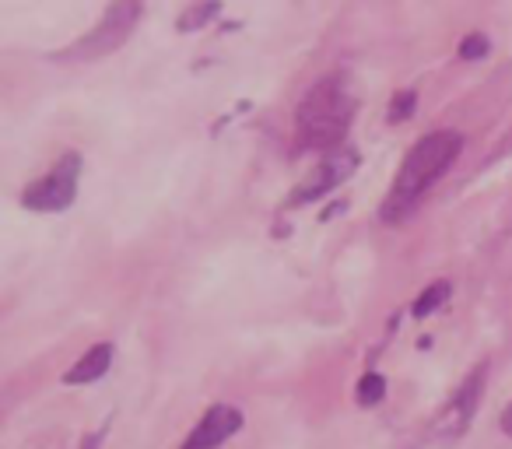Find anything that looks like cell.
<instances>
[{"mask_svg":"<svg viewBox=\"0 0 512 449\" xmlns=\"http://www.w3.org/2000/svg\"><path fill=\"white\" fill-rule=\"evenodd\" d=\"M99 442H102V432H95V435H88L85 446H81V449H95V446H99Z\"/></svg>","mask_w":512,"mask_h":449,"instance_id":"obj_15","label":"cell"},{"mask_svg":"<svg viewBox=\"0 0 512 449\" xmlns=\"http://www.w3.org/2000/svg\"><path fill=\"white\" fill-rule=\"evenodd\" d=\"M414 102H418V95L411 92V88H404L400 95H393V102H390V123H400V120H411L414 116Z\"/></svg>","mask_w":512,"mask_h":449,"instance_id":"obj_12","label":"cell"},{"mask_svg":"<svg viewBox=\"0 0 512 449\" xmlns=\"http://www.w3.org/2000/svg\"><path fill=\"white\" fill-rule=\"evenodd\" d=\"M502 432H505V435H512V404L502 411Z\"/></svg>","mask_w":512,"mask_h":449,"instance_id":"obj_14","label":"cell"},{"mask_svg":"<svg viewBox=\"0 0 512 449\" xmlns=\"http://www.w3.org/2000/svg\"><path fill=\"white\" fill-rule=\"evenodd\" d=\"M358 169V151L355 148H337L330 151L327 158H323L320 165H316L313 172H309L306 179H302L299 186L292 190V197H288V204H309V200H320L327 197L330 190H337V186L344 183V179L351 176V172Z\"/></svg>","mask_w":512,"mask_h":449,"instance_id":"obj_5","label":"cell"},{"mask_svg":"<svg viewBox=\"0 0 512 449\" xmlns=\"http://www.w3.org/2000/svg\"><path fill=\"white\" fill-rule=\"evenodd\" d=\"M137 22H141V4H127V0H123V4H113V8L95 22L92 32H85L78 43H71L67 50H60L53 60H99V57H106V53L120 50V46L127 43Z\"/></svg>","mask_w":512,"mask_h":449,"instance_id":"obj_3","label":"cell"},{"mask_svg":"<svg viewBox=\"0 0 512 449\" xmlns=\"http://www.w3.org/2000/svg\"><path fill=\"white\" fill-rule=\"evenodd\" d=\"M78 179H81V155L78 151H67L46 176H39L36 183L25 186L22 204L29 211H67L74 204V193H78Z\"/></svg>","mask_w":512,"mask_h":449,"instance_id":"obj_4","label":"cell"},{"mask_svg":"<svg viewBox=\"0 0 512 449\" xmlns=\"http://www.w3.org/2000/svg\"><path fill=\"white\" fill-rule=\"evenodd\" d=\"M239 428H242V414L235 411V407L214 404L211 411L197 421V428L190 432V439H186L179 449H218V446H225Z\"/></svg>","mask_w":512,"mask_h":449,"instance_id":"obj_7","label":"cell"},{"mask_svg":"<svg viewBox=\"0 0 512 449\" xmlns=\"http://www.w3.org/2000/svg\"><path fill=\"white\" fill-rule=\"evenodd\" d=\"M109 365H113V344H95V348H88L85 355L78 358V362L71 365V369L64 372V383L67 386H85V383H95V379H102L109 372Z\"/></svg>","mask_w":512,"mask_h":449,"instance_id":"obj_8","label":"cell"},{"mask_svg":"<svg viewBox=\"0 0 512 449\" xmlns=\"http://www.w3.org/2000/svg\"><path fill=\"white\" fill-rule=\"evenodd\" d=\"M449 295H453V288H449V281H432V285H428L425 292L418 295V302H414L411 313L418 316V320H425V316L439 313V309L446 306Z\"/></svg>","mask_w":512,"mask_h":449,"instance_id":"obj_9","label":"cell"},{"mask_svg":"<svg viewBox=\"0 0 512 449\" xmlns=\"http://www.w3.org/2000/svg\"><path fill=\"white\" fill-rule=\"evenodd\" d=\"M218 15V4H200V8H190V11H183L179 15V32H197L200 25L207 22V18H214Z\"/></svg>","mask_w":512,"mask_h":449,"instance_id":"obj_11","label":"cell"},{"mask_svg":"<svg viewBox=\"0 0 512 449\" xmlns=\"http://www.w3.org/2000/svg\"><path fill=\"white\" fill-rule=\"evenodd\" d=\"M484 53H488V39H484L481 32H470V36H463L460 60H484Z\"/></svg>","mask_w":512,"mask_h":449,"instance_id":"obj_13","label":"cell"},{"mask_svg":"<svg viewBox=\"0 0 512 449\" xmlns=\"http://www.w3.org/2000/svg\"><path fill=\"white\" fill-rule=\"evenodd\" d=\"M355 397H358V404H362V407L383 404V397H386V379L379 376V372H365V376L358 379V386H355Z\"/></svg>","mask_w":512,"mask_h":449,"instance_id":"obj_10","label":"cell"},{"mask_svg":"<svg viewBox=\"0 0 512 449\" xmlns=\"http://www.w3.org/2000/svg\"><path fill=\"white\" fill-rule=\"evenodd\" d=\"M460 151H463V134H456V130H432V134L418 137L411 144V151L404 155V162H400L397 179H393L390 193L383 200V211H379L383 221L400 225L421 204V197L446 176L449 165L460 158Z\"/></svg>","mask_w":512,"mask_h":449,"instance_id":"obj_1","label":"cell"},{"mask_svg":"<svg viewBox=\"0 0 512 449\" xmlns=\"http://www.w3.org/2000/svg\"><path fill=\"white\" fill-rule=\"evenodd\" d=\"M355 92L341 74H327L306 92V99L295 109V141L299 148L337 151L344 148V137L355 120Z\"/></svg>","mask_w":512,"mask_h":449,"instance_id":"obj_2","label":"cell"},{"mask_svg":"<svg viewBox=\"0 0 512 449\" xmlns=\"http://www.w3.org/2000/svg\"><path fill=\"white\" fill-rule=\"evenodd\" d=\"M481 390H484V365H477L474 372L467 376V383L446 400L439 414L432 421V435L435 439H460L467 432V425L474 421V411H477V400H481Z\"/></svg>","mask_w":512,"mask_h":449,"instance_id":"obj_6","label":"cell"}]
</instances>
